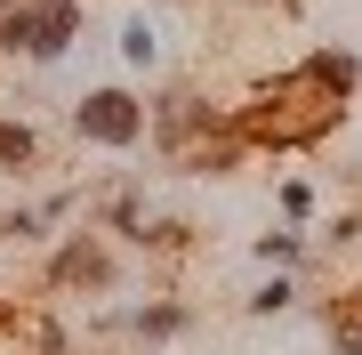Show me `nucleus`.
Listing matches in <instances>:
<instances>
[{"label":"nucleus","instance_id":"obj_3","mask_svg":"<svg viewBox=\"0 0 362 355\" xmlns=\"http://www.w3.org/2000/svg\"><path fill=\"white\" fill-rule=\"evenodd\" d=\"M145 130L177 154V145H194L202 130H218V106H202V97H161V113H145Z\"/></svg>","mask_w":362,"mask_h":355},{"label":"nucleus","instance_id":"obj_13","mask_svg":"<svg viewBox=\"0 0 362 355\" xmlns=\"http://www.w3.org/2000/svg\"><path fill=\"white\" fill-rule=\"evenodd\" d=\"M330 339H338V355H362V315H330Z\"/></svg>","mask_w":362,"mask_h":355},{"label":"nucleus","instance_id":"obj_4","mask_svg":"<svg viewBox=\"0 0 362 355\" xmlns=\"http://www.w3.org/2000/svg\"><path fill=\"white\" fill-rule=\"evenodd\" d=\"M242 154H250L242 130H202L194 145H177V162H185L194 178H226V170H242Z\"/></svg>","mask_w":362,"mask_h":355},{"label":"nucleus","instance_id":"obj_11","mask_svg":"<svg viewBox=\"0 0 362 355\" xmlns=\"http://www.w3.org/2000/svg\"><path fill=\"white\" fill-rule=\"evenodd\" d=\"M290 299H298V291H290V275H274V283L258 291V299H250V315H282Z\"/></svg>","mask_w":362,"mask_h":355},{"label":"nucleus","instance_id":"obj_1","mask_svg":"<svg viewBox=\"0 0 362 355\" xmlns=\"http://www.w3.org/2000/svg\"><path fill=\"white\" fill-rule=\"evenodd\" d=\"M338 106H346V97H330L322 81L298 65V73H274L266 89L242 106V121H233V130H242L250 145H306V137H322L330 121H338Z\"/></svg>","mask_w":362,"mask_h":355},{"label":"nucleus","instance_id":"obj_14","mask_svg":"<svg viewBox=\"0 0 362 355\" xmlns=\"http://www.w3.org/2000/svg\"><path fill=\"white\" fill-rule=\"evenodd\" d=\"M113 235H145V210H137V194H121V202H113Z\"/></svg>","mask_w":362,"mask_h":355},{"label":"nucleus","instance_id":"obj_7","mask_svg":"<svg viewBox=\"0 0 362 355\" xmlns=\"http://www.w3.org/2000/svg\"><path fill=\"white\" fill-rule=\"evenodd\" d=\"M0 162H8V170L33 162V130H25V121H0Z\"/></svg>","mask_w":362,"mask_h":355},{"label":"nucleus","instance_id":"obj_6","mask_svg":"<svg viewBox=\"0 0 362 355\" xmlns=\"http://www.w3.org/2000/svg\"><path fill=\"white\" fill-rule=\"evenodd\" d=\"M306 73L322 81L330 97H346L354 81H362V57H354V49H314V57H306Z\"/></svg>","mask_w":362,"mask_h":355},{"label":"nucleus","instance_id":"obj_15","mask_svg":"<svg viewBox=\"0 0 362 355\" xmlns=\"http://www.w3.org/2000/svg\"><path fill=\"white\" fill-rule=\"evenodd\" d=\"M282 9H298V0H282Z\"/></svg>","mask_w":362,"mask_h":355},{"label":"nucleus","instance_id":"obj_12","mask_svg":"<svg viewBox=\"0 0 362 355\" xmlns=\"http://www.w3.org/2000/svg\"><path fill=\"white\" fill-rule=\"evenodd\" d=\"M185 235H194V226H177V218H161V226H145V250H185Z\"/></svg>","mask_w":362,"mask_h":355},{"label":"nucleus","instance_id":"obj_9","mask_svg":"<svg viewBox=\"0 0 362 355\" xmlns=\"http://www.w3.org/2000/svg\"><path fill=\"white\" fill-rule=\"evenodd\" d=\"M298 250H306V242H298V235H290V226H282V235H258V259H266V266H290V259H298Z\"/></svg>","mask_w":362,"mask_h":355},{"label":"nucleus","instance_id":"obj_5","mask_svg":"<svg viewBox=\"0 0 362 355\" xmlns=\"http://www.w3.org/2000/svg\"><path fill=\"white\" fill-rule=\"evenodd\" d=\"M57 283H73V291H105L113 283V259L81 235V242H65V259H57Z\"/></svg>","mask_w":362,"mask_h":355},{"label":"nucleus","instance_id":"obj_10","mask_svg":"<svg viewBox=\"0 0 362 355\" xmlns=\"http://www.w3.org/2000/svg\"><path fill=\"white\" fill-rule=\"evenodd\" d=\"M121 57H129V65H153V25H145V16L121 33Z\"/></svg>","mask_w":362,"mask_h":355},{"label":"nucleus","instance_id":"obj_8","mask_svg":"<svg viewBox=\"0 0 362 355\" xmlns=\"http://www.w3.org/2000/svg\"><path fill=\"white\" fill-rule=\"evenodd\" d=\"M137 331H145V339H169V331H185V307H145Z\"/></svg>","mask_w":362,"mask_h":355},{"label":"nucleus","instance_id":"obj_2","mask_svg":"<svg viewBox=\"0 0 362 355\" xmlns=\"http://www.w3.org/2000/svg\"><path fill=\"white\" fill-rule=\"evenodd\" d=\"M73 130L89 137V145H137L145 137V106H137L129 89H89L73 106Z\"/></svg>","mask_w":362,"mask_h":355}]
</instances>
